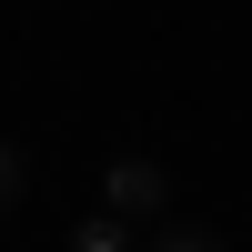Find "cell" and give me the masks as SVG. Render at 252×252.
<instances>
[{
  "instance_id": "1",
  "label": "cell",
  "mask_w": 252,
  "mask_h": 252,
  "mask_svg": "<svg viewBox=\"0 0 252 252\" xmlns=\"http://www.w3.org/2000/svg\"><path fill=\"white\" fill-rule=\"evenodd\" d=\"M101 212H121V222H161V212H172V172H161V161H141V152H121L111 172H101Z\"/></svg>"
},
{
  "instance_id": "2",
  "label": "cell",
  "mask_w": 252,
  "mask_h": 252,
  "mask_svg": "<svg viewBox=\"0 0 252 252\" xmlns=\"http://www.w3.org/2000/svg\"><path fill=\"white\" fill-rule=\"evenodd\" d=\"M71 252H141V222H121V212H81V222H71Z\"/></svg>"
},
{
  "instance_id": "3",
  "label": "cell",
  "mask_w": 252,
  "mask_h": 252,
  "mask_svg": "<svg viewBox=\"0 0 252 252\" xmlns=\"http://www.w3.org/2000/svg\"><path fill=\"white\" fill-rule=\"evenodd\" d=\"M152 252H232V242H222V232H192V222H161Z\"/></svg>"
}]
</instances>
